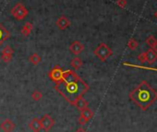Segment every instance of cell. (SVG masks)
<instances>
[{"instance_id":"1","label":"cell","mask_w":157,"mask_h":132,"mask_svg":"<svg viewBox=\"0 0 157 132\" xmlns=\"http://www.w3.org/2000/svg\"><path fill=\"white\" fill-rule=\"evenodd\" d=\"M56 91L70 104L84 95L89 85L73 70H66L63 79L56 83Z\"/></svg>"},{"instance_id":"2","label":"cell","mask_w":157,"mask_h":132,"mask_svg":"<svg viewBox=\"0 0 157 132\" xmlns=\"http://www.w3.org/2000/svg\"><path fill=\"white\" fill-rule=\"evenodd\" d=\"M129 99L142 111H146L157 101V91L146 81H142L129 94Z\"/></svg>"},{"instance_id":"3","label":"cell","mask_w":157,"mask_h":132,"mask_svg":"<svg viewBox=\"0 0 157 132\" xmlns=\"http://www.w3.org/2000/svg\"><path fill=\"white\" fill-rule=\"evenodd\" d=\"M94 55L101 60V61H105L108 57H110L113 55L112 50L110 49V47L105 44V43H100L94 50Z\"/></svg>"},{"instance_id":"4","label":"cell","mask_w":157,"mask_h":132,"mask_svg":"<svg viewBox=\"0 0 157 132\" xmlns=\"http://www.w3.org/2000/svg\"><path fill=\"white\" fill-rule=\"evenodd\" d=\"M28 9L25 8V6L21 3H18L17 5H15L13 7V9H11V14L12 16L18 20V21H21L24 18L27 17L28 15Z\"/></svg>"},{"instance_id":"5","label":"cell","mask_w":157,"mask_h":132,"mask_svg":"<svg viewBox=\"0 0 157 132\" xmlns=\"http://www.w3.org/2000/svg\"><path fill=\"white\" fill-rule=\"evenodd\" d=\"M65 72L66 71H64L59 67V66H56V67H54L51 70V71L49 72V78L51 79V81H53L56 83H57L58 81H60L63 79V77L65 75Z\"/></svg>"},{"instance_id":"6","label":"cell","mask_w":157,"mask_h":132,"mask_svg":"<svg viewBox=\"0 0 157 132\" xmlns=\"http://www.w3.org/2000/svg\"><path fill=\"white\" fill-rule=\"evenodd\" d=\"M41 124H42V127L45 132H49L52 127L55 126V120L53 119V117L50 115H44L42 116V118L40 119Z\"/></svg>"},{"instance_id":"7","label":"cell","mask_w":157,"mask_h":132,"mask_svg":"<svg viewBox=\"0 0 157 132\" xmlns=\"http://www.w3.org/2000/svg\"><path fill=\"white\" fill-rule=\"evenodd\" d=\"M83 50H84V45L78 41H76L69 45V51L75 55H80Z\"/></svg>"},{"instance_id":"8","label":"cell","mask_w":157,"mask_h":132,"mask_svg":"<svg viewBox=\"0 0 157 132\" xmlns=\"http://www.w3.org/2000/svg\"><path fill=\"white\" fill-rule=\"evenodd\" d=\"M16 127V125L10 120V119H6L4 120L1 125H0V128L3 130V132H12Z\"/></svg>"},{"instance_id":"9","label":"cell","mask_w":157,"mask_h":132,"mask_svg":"<svg viewBox=\"0 0 157 132\" xmlns=\"http://www.w3.org/2000/svg\"><path fill=\"white\" fill-rule=\"evenodd\" d=\"M145 56L146 62L150 65H152L157 60V53L152 48H150L145 52Z\"/></svg>"},{"instance_id":"10","label":"cell","mask_w":157,"mask_h":132,"mask_svg":"<svg viewBox=\"0 0 157 132\" xmlns=\"http://www.w3.org/2000/svg\"><path fill=\"white\" fill-rule=\"evenodd\" d=\"M29 126H30V128H31L33 132H40V131L43 129L41 121H40V119L37 118V117L33 118V120H32V121L30 122V124H29Z\"/></svg>"},{"instance_id":"11","label":"cell","mask_w":157,"mask_h":132,"mask_svg":"<svg viewBox=\"0 0 157 132\" xmlns=\"http://www.w3.org/2000/svg\"><path fill=\"white\" fill-rule=\"evenodd\" d=\"M70 25V21L67 18H66L65 16L60 17L57 21H56V26L60 29V30H65L67 27H69Z\"/></svg>"},{"instance_id":"12","label":"cell","mask_w":157,"mask_h":132,"mask_svg":"<svg viewBox=\"0 0 157 132\" xmlns=\"http://www.w3.org/2000/svg\"><path fill=\"white\" fill-rule=\"evenodd\" d=\"M73 105H75L78 110L82 111V109L88 107V102H87V101L83 98V96H82V97H81V98H78V99L74 103Z\"/></svg>"},{"instance_id":"13","label":"cell","mask_w":157,"mask_h":132,"mask_svg":"<svg viewBox=\"0 0 157 132\" xmlns=\"http://www.w3.org/2000/svg\"><path fill=\"white\" fill-rule=\"evenodd\" d=\"M83 62L82 60L80 58V57H74L71 61H70V65H71V67L75 70H80L82 68V66Z\"/></svg>"},{"instance_id":"14","label":"cell","mask_w":157,"mask_h":132,"mask_svg":"<svg viewBox=\"0 0 157 132\" xmlns=\"http://www.w3.org/2000/svg\"><path fill=\"white\" fill-rule=\"evenodd\" d=\"M81 115L84 117L87 121H90V119H92L94 116V111L90 109L89 107H86L81 111Z\"/></svg>"},{"instance_id":"15","label":"cell","mask_w":157,"mask_h":132,"mask_svg":"<svg viewBox=\"0 0 157 132\" xmlns=\"http://www.w3.org/2000/svg\"><path fill=\"white\" fill-rule=\"evenodd\" d=\"M10 37V32L0 24V45H1Z\"/></svg>"},{"instance_id":"16","label":"cell","mask_w":157,"mask_h":132,"mask_svg":"<svg viewBox=\"0 0 157 132\" xmlns=\"http://www.w3.org/2000/svg\"><path fill=\"white\" fill-rule=\"evenodd\" d=\"M33 28V25L31 22H27V23L23 26V28L21 29V34H22L23 36H25V37L29 36L30 33L32 32Z\"/></svg>"},{"instance_id":"17","label":"cell","mask_w":157,"mask_h":132,"mask_svg":"<svg viewBox=\"0 0 157 132\" xmlns=\"http://www.w3.org/2000/svg\"><path fill=\"white\" fill-rule=\"evenodd\" d=\"M29 60H30V62H31L33 65L36 66V65H38L39 63L42 62V57H41V55H39L37 53H33V54L29 57Z\"/></svg>"},{"instance_id":"18","label":"cell","mask_w":157,"mask_h":132,"mask_svg":"<svg viewBox=\"0 0 157 132\" xmlns=\"http://www.w3.org/2000/svg\"><path fill=\"white\" fill-rule=\"evenodd\" d=\"M138 46H139V43L134 38H131V39L128 40V47L130 50H135Z\"/></svg>"},{"instance_id":"19","label":"cell","mask_w":157,"mask_h":132,"mask_svg":"<svg viewBox=\"0 0 157 132\" xmlns=\"http://www.w3.org/2000/svg\"><path fill=\"white\" fill-rule=\"evenodd\" d=\"M32 98L34 100V101H36V102H38V101H40L42 98H43V93L41 92H39V91H34L33 93H32Z\"/></svg>"},{"instance_id":"20","label":"cell","mask_w":157,"mask_h":132,"mask_svg":"<svg viewBox=\"0 0 157 132\" xmlns=\"http://www.w3.org/2000/svg\"><path fill=\"white\" fill-rule=\"evenodd\" d=\"M157 42V40L155 39V37L154 36H152V35H151V36H149L148 38H147V40H146V43L151 48L153 45H154V43Z\"/></svg>"},{"instance_id":"21","label":"cell","mask_w":157,"mask_h":132,"mask_svg":"<svg viewBox=\"0 0 157 132\" xmlns=\"http://www.w3.org/2000/svg\"><path fill=\"white\" fill-rule=\"evenodd\" d=\"M1 58L4 62L9 63L12 60V55H7V54H2L1 55Z\"/></svg>"},{"instance_id":"22","label":"cell","mask_w":157,"mask_h":132,"mask_svg":"<svg viewBox=\"0 0 157 132\" xmlns=\"http://www.w3.org/2000/svg\"><path fill=\"white\" fill-rule=\"evenodd\" d=\"M14 53V50L10 46V45H7L3 50H2V54H7V55H13Z\"/></svg>"},{"instance_id":"23","label":"cell","mask_w":157,"mask_h":132,"mask_svg":"<svg viewBox=\"0 0 157 132\" xmlns=\"http://www.w3.org/2000/svg\"><path fill=\"white\" fill-rule=\"evenodd\" d=\"M117 5L121 9H125L127 6V0H117Z\"/></svg>"},{"instance_id":"24","label":"cell","mask_w":157,"mask_h":132,"mask_svg":"<svg viewBox=\"0 0 157 132\" xmlns=\"http://www.w3.org/2000/svg\"><path fill=\"white\" fill-rule=\"evenodd\" d=\"M138 59H139V61L140 62V63H145L146 62V56H145V52H143V53H141V54H140L139 55V56H138Z\"/></svg>"},{"instance_id":"25","label":"cell","mask_w":157,"mask_h":132,"mask_svg":"<svg viewBox=\"0 0 157 132\" xmlns=\"http://www.w3.org/2000/svg\"><path fill=\"white\" fill-rule=\"evenodd\" d=\"M87 122H88V121H87L84 117H82V115L80 116V118H78V123H80L81 126H84Z\"/></svg>"},{"instance_id":"26","label":"cell","mask_w":157,"mask_h":132,"mask_svg":"<svg viewBox=\"0 0 157 132\" xmlns=\"http://www.w3.org/2000/svg\"><path fill=\"white\" fill-rule=\"evenodd\" d=\"M75 132H87L84 128H82V127H80V128H78Z\"/></svg>"},{"instance_id":"27","label":"cell","mask_w":157,"mask_h":132,"mask_svg":"<svg viewBox=\"0 0 157 132\" xmlns=\"http://www.w3.org/2000/svg\"><path fill=\"white\" fill-rule=\"evenodd\" d=\"M151 48H152V49H153V50H154V51H155V52L157 53V42H156V43H154V45H153V46H152Z\"/></svg>"},{"instance_id":"28","label":"cell","mask_w":157,"mask_h":132,"mask_svg":"<svg viewBox=\"0 0 157 132\" xmlns=\"http://www.w3.org/2000/svg\"><path fill=\"white\" fill-rule=\"evenodd\" d=\"M154 17H155V18L157 19V10H156V11L154 12Z\"/></svg>"}]
</instances>
